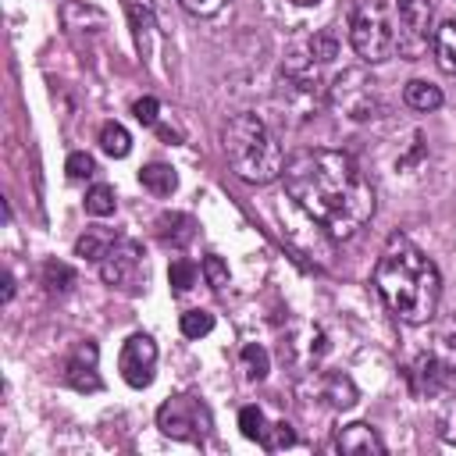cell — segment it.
Returning a JSON list of instances; mask_svg holds the SVG:
<instances>
[{"label": "cell", "mask_w": 456, "mask_h": 456, "mask_svg": "<svg viewBox=\"0 0 456 456\" xmlns=\"http://www.w3.org/2000/svg\"><path fill=\"white\" fill-rule=\"evenodd\" d=\"M157 424L167 438H182V442H192L203 435L207 428V410L192 399V395H171L160 413H157Z\"/></svg>", "instance_id": "obj_7"}, {"label": "cell", "mask_w": 456, "mask_h": 456, "mask_svg": "<svg viewBox=\"0 0 456 456\" xmlns=\"http://www.w3.org/2000/svg\"><path fill=\"white\" fill-rule=\"evenodd\" d=\"M349 43L360 61L381 64L395 53V7L392 0H367L353 11Z\"/></svg>", "instance_id": "obj_4"}, {"label": "cell", "mask_w": 456, "mask_h": 456, "mask_svg": "<svg viewBox=\"0 0 456 456\" xmlns=\"http://www.w3.org/2000/svg\"><path fill=\"white\" fill-rule=\"evenodd\" d=\"M306 53H310L317 64H328V61H335V57H338V36H335L331 28H321V32H314V36H310V46H306Z\"/></svg>", "instance_id": "obj_22"}, {"label": "cell", "mask_w": 456, "mask_h": 456, "mask_svg": "<svg viewBox=\"0 0 456 456\" xmlns=\"http://www.w3.org/2000/svg\"><path fill=\"white\" fill-rule=\"evenodd\" d=\"M281 349L296 367H317L324 360V353H328V338H324V331L317 324H292V331L281 342Z\"/></svg>", "instance_id": "obj_10"}, {"label": "cell", "mask_w": 456, "mask_h": 456, "mask_svg": "<svg viewBox=\"0 0 456 456\" xmlns=\"http://www.w3.org/2000/svg\"><path fill=\"white\" fill-rule=\"evenodd\" d=\"M431 53H435V64H438L445 75H456V18L445 21V25L435 32Z\"/></svg>", "instance_id": "obj_16"}, {"label": "cell", "mask_w": 456, "mask_h": 456, "mask_svg": "<svg viewBox=\"0 0 456 456\" xmlns=\"http://www.w3.org/2000/svg\"><path fill=\"white\" fill-rule=\"evenodd\" d=\"M395 7V53L417 61L435 43V11L428 0H392Z\"/></svg>", "instance_id": "obj_6"}, {"label": "cell", "mask_w": 456, "mask_h": 456, "mask_svg": "<svg viewBox=\"0 0 456 456\" xmlns=\"http://www.w3.org/2000/svg\"><path fill=\"white\" fill-rule=\"evenodd\" d=\"M374 289L385 306L403 324H428L442 299V278L435 260L410 242L406 235H392L374 264Z\"/></svg>", "instance_id": "obj_2"}, {"label": "cell", "mask_w": 456, "mask_h": 456, "mask_svg": "<svg viewBox=\"0 0 456 456\" xmlns=\"http://www.w3.org/2000/svg\"><path fill=\"white\" fill-rule=\"evenodd\" d=\"M239 360H242V370H246V378H249V381L267 378V367H271V363H267V349H264V346H256V342L242 346Z\"/></svg>", "instance_id": "obj_24"}, {"label": "cell", "mask_w": 456, "mask_h": 456, "mask_svg": "<svg viewBox=\"0 0 456 456\" xmlns=\"http://www.w3.org/2000/svg\"><path fill=\"white\" fill-rule=\"evenodd\" d=\"M118 242V235L114 232H103V228H89L86 235H78L75 239V253L78 256H86V260H103L107 253H110V246Z\"/></svg>", "instance_id": "obj_18"}, {"label": "cell", "mask_w": 456, "mask_h": 456, "mask_svg": "<svg viewBox=\"0 0 456 456\" xmlns=\"http://www.w3.org/2000/svg\"><path fill=\"white\" fill-rule=\"evenodd\" d=\"M114 207H118V196H114L110 185H93V189L86 192V214H93V217H110Z\"/></svg>", "instance_id": "obj_23"}, {"label": "cell", "mask_w": 456, "mask_h": 456, "mask_svg": "<svg viewBox=\"0 0 456 456\" xmlns=\"http://www.w3.org/2000/svg\"><path fill=\"white\" fill-rule=\"evenodd\" d=\"M118 370L132 388H146L157 370V342L150 335H128L118 356Z\"/></svg>", "instance_id": "obj_8"}, {"label": "cell", "mask_w": 456, "mask_h": 456, "mask_svg": "<svg viewBox=\"0 0 456 456\" xmlns=\"http://www.w3.org/2000/svg\"><path fill=\"white\" fill-rule=\"evenodd\" d=\"M178 328H182L185 338H203V335L214 331V314L210 310H185L182 321H178Z\"/></svg>", "instance_id": "obj_25"}, {"label": "cell", "mask_w": 456, "mask_h": 456, "mask_svg": "<svg viewBox=\"0 0 456 456\" xmlns=\"http://www.w3.org/2000/svg\"><path fill=\"white\" fill-rule=\"evenodd\" d=\"M281 175L296 207L335 239H353L374 217V189L342 150H299Z\"/></svg>", "instance_id": "obj_1"}, {"label": "cell", "mask_w": 456, "mask_h": 456, "mask_svg": "<svg viewBox=\"0 0 456 456\" xmlns=\"http://www.w3.org/2000/svg\"><path fill=\"white\" fill-rule=\"evenodd\" d=\"M428 353L435 356V363L442 367V374L449 378V385L456 388V321H445V324L431 335Z\"/></svg>", "instance_id": "obj_13"}, {"label": "cell", "mask_w": 456, "mask_h": 456, "mask_svg": "<svg viewBox=\"0 0 456 456\" xmlns=\"http://www.w3.org/2000/svg\"><path fill=\"white\" fill-rule=\"evenodd\" d=\"M64 381L78 392H96L100 388V374H96V346L93 342H82L68 363H64Z\"/></svg>", "instance_id": "obj_11"}, {"label": "cell", "mask_w": 456, "mask_h": 456, "mask_svg": "<svg viewBox=\"0 0 456 456\" xmlns=\"http://www.w3.org/2000/svg\"><path fill=\"white\" fill-rule=\"evenodd\" d=\"M221 150L228 167L253 185H267L285 171V153L274 132L256 118V114H235L228 118L221 132Z\"/></svg>", "instance_id": "obj_3"}, {"label": "cell", "mask_w": 456, "mask_h": 456, "mask_svg": "<svg viewBox=\"0 0 456 456\" xmlns=\"http://www.w3.org/2000/svg\"><path fill=\"white\" fill-rule=\"evenodd\" d=\"M157 224H160V239L171 246H185L192 239V217L189 214H164Z\"/></svg>", "instance_id": "obj_20"}, {"label": "cell", "mask_w": 456, "mask_h": 456, "mask_svg": "<svg viewBox=\"0 0 456 456\" xmlns=\"http://www.w3.org/2000/svg\"><path fill=\"white\" fill-rule=\"evenodd\" d=\"M260 445H264L267 452L289 449V445H296V431H292L285 420H271V424L264 428V435H260Z\"/></svg>", "instance_id": "obj_26"}, {"label": "cell", "mask_w": 456, "mask_h": 456, "mask_svg": "<svg viewBox=\"0 0 456 456\" xmlns=\"http://www.w3.org/2000/svg\"><path fill=\"white\" fill-rule=\"evenodd\" d=\"M11 296H14V278L4 274V299H11Z\"/></svg>", "instance_id": "obj_34"}, {"label": "cell", "mask_w": 456, "mask_h": 456, "mask_svg": "<svg viewBox=\"0 0 456 456\" xmlns=\"http://www.w3.org/2000/svg\"><path fill=\"white\" fill-rule=\"evenodd\" d=\"M189 14H196V18H214L228 0H178Z\"/></svg>", "instance_id": "obj_32"}, {"label": "cell", "mask_w": 456, "mask_h": 456, "mask_svg": "<svg viewBox=\"0 0 456 456\" xmlns=\"http://www.w3.org/2000/svg\"><path fill=\"white\" fill-rule=\"evenodd\" d=\"M100 150H103L107 157H128V150H132V135L125 132V125L107 121V125L100 128Z\"/></svg>", "instance_id": "obj_19"}, {"label": "cell", "mask_w": 456, "mask_h": 456, "mask_svg": "<svg viewBox=\"0 0 456 456\" xmlns=\"http://www.w3.org/2000/svg\"><path fill=\"white\" fill-rule=\"evenodd\" d=\"M64 171H68V178L71 182H82V178H93V171H96V160L89 157V153H71L68 157V164H64Z\"/></svg>", "instance_id": "obj_30"}, {"label": "cell", "mask_w": 456, "mask_h": 456, "mask_svg": "<svg viewBox=\"0 0 456 456\" xmlns=\"http://www.w3.org/2000/svg\"><path fill=\"white\" fill-rule=\"evenodd\" d=\"M317 395L328 399V406H335V410H353L356 406V385L346 374H324L321 385H317Z\"/></svg>", "instance_id": "obj_15"}, {"label": "cell", "mask_w": 456, "mask_h": 456, "mask_svg": "<svg viewBox=\"0 0 456 456\" xmlns=\"http://www.w3.org/2000/svg\"><path fill=\"white\" fill-rule=\"evenodd\" d=\"M335 449L338 452H353V456H370V452L378 456V452H385V442H381V435L370 424L356 420V424H346L335 435Z\"/></svg>", "instance_id": "obj_12"}, {"label": "cell", "mask_w": 456, "mask_h": 456, "mask_svg": "<svg viewBox=\"0 0 456 456\" xmlns=\"http://www.w3.org/2000/svg\"><path fill=\"white\" fill-rule=\"evenodd\" d=\"M331 107L346 118V121H374L381 114V82L363 71V68H349L342 71L331 86H328Z\"/></svg>", "instance_id": "obj_5"}, {"label": "cell", "mask_w": 456, "mask_h": 456, "mask_svg": "<svg viewBox=\"0 0 456 456\" xmlns=\"http://www.w3.org/2000/svg\"><path fill=\"white\" fill-rule=\"evenodd\" d=\"M403 103H406L410 110L431 114V110L442 107V89H438L435 82H428V78H410V82L403 86Z\"/></svg>", "instance_id": "obj_14"}, {"label": "cell", "mask_w": 456, "mask_h": 456, "mask_svg": "<svg viewBox=\"0 0 456 456\" xmlns=\"http://www.w3.org/2000/svg\"><path fill=\"white\" fill-rule=\"evenodd\" d=\"M167 281H171V289L182 296V292H189V289L200 281V271H196V264H189V260H171Z\"/></svg>", "instance_id": "obj_28"}, {"label": "cell", "mask_w": 456, "mask_h": 456, "mask_svg": "<svg viewBox=\"0 0 456 456\" xmlns=\"http://www.w3.org/2000/svg\"><path fill=\"white\" fill-rule=\"evenodd\" d=\"M139 182H142V189L153 192V196H171V192L178 189V175H175L167 164H157V160L139 171Z\"/></svg>", "instance_id": "obj_17"}, {"label": "cell", "mask_w": 456, "mask_h": 456, "mask_svg": "<svg viewBox=\"0 0 456 456\" xmlns=\"http://www.w3.org/2000/svg\"><path fill=\"white\" fill-rule=\"evenodd\" d=\"M203 274H207V281L214 285V289H224L228 285V267L221 264V256H203Z\"/></svg>", "instance_id": "obj_31"}, {"label": "cell", "mask_w": 456, "mask_h": 456, "mask_svg": "<svg viewBox=\"0 0 456 456\" xmlns=\"http://www.w3.org/2000/svg\"><path fill=\"white\" fill-rule=\"evenodd\" d=\"M438 399H442V406H438V435H442V442L456 445V395L449 388Z\"/></svg>", "instance_id": "obj_27"}, {"label": "cell", "mask_w": 456, "mask_h": 456, "mask_svg": "<svg viewBox=\"0 0 456 456\" xmlns=\"http://www.w3.org/2000/svg\"><path fill=\"white\" fill-rule=\"evenodd\" d=\"M43 285H46V292L64 296V292L75 285V271H71L68 264H61V260H46V264H43Z\"/></svg>", "instance_id": "obj_21"}, {"label": "cell", "mask_w": 456, "mask_h": 456, "mask_svg": "<svg viewBox=\"0 0 456 456\" xmlns=\"http://www.w3.org/2000/svg\"><path fill=\"white\" fill-rule=\"evenodd\" d=\"M139 267H142V249L139 242L132 239H118L110 246V253L100 260V278L107 285H132L139 278Z\"/></svg>", "instance_id": "obj_9"}, {"label": "cell", "mask_w": 456, "mask_h": 456, "mask_svg": "<svg viewBox=\"0 0 456 456\" xmlns=\"http://www.w3.org/2000/svg\"><path fill=\"white\" fill-rule=\"evenodd\" d=\"M292 4H296V7H317L321 0H292Z\"/></svg>", "instance_id": "obj_35"}, {"label": "cell", "mask_w": 456, "mask_h": 456, "mask_svg": "<svg viewBox=\"0 0 456 456\" xmlns=\"http://www.w3.org/2000/svg\"><path fill=\"white\" fill-rule=\"evenodd\" d=\"M135 118L142 121V125H157V110H160V103L153 100V96H142V100H135Z\"/></svg>", "instance_id": "obj_33"}, {"label": "cell", "mask_w": 456, "mask_h": 456, "mask_svg": "<svg viewBox=\"0 0 456 456\" xmlns=\"http://www.w3.org/2000/svg\"><path fill=\"white\" fill-rule=\"evenodd\" d=\"M239 428H242L246 438L260 442V435H264V428H267L264 410H260V406H242V410H239Z\"/></svg>", "instance_id": "obj_29"}]
</instances>
